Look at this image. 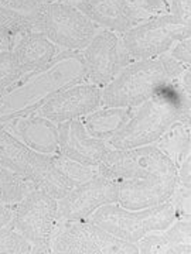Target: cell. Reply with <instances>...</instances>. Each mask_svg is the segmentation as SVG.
I'll list each match as a JSON object with an SVG mask.
<instances>
[{
    "label": "cell",
    "mask_w": 191,
    "mask_h": 254,
    "mask_svg": "<svg viewBox=\"0 0 191 254\" xmlns=\"http://www.w3.org/2000/svg\"><path fill=\"white\" fill-rule=\"evenodd\" d=\"M85 76L81 51H60L48 65L24 73L0 93V125L34 113L60 91L85 81Z\"/></svg>",
    "instance_id": "1"
},
{
    "label": "cell",
    "mask_w": 191,
    "mask_h": 254,
    "mask_svg": "<svg viewBox=\"0 0 191 254\" xmlns=\"http://www.w3.org/2000/svg\"><path fill=\"white\" fill-rule=\"evenodd\" d=\"M191 93L179 78L137 106L133 116L106 143L112 148H133L155 144L176 122L190 123Z\"/></svg>",
    "instance_id": "2"
},
{
    "label": "cell",
    "mask_w": 191,
    "mask_h": 254,
    "mask_svg": "<svg viewBox=\"0 0 191 254\" xmlns=\"http://www.w3.org/2000/svg\"><path fill=\"white\" fill-rule=\"evenodd\" d=\"M189 66L167 53L150 60L133 61L102 88L100 106L137 108L156 92L176 81Z\"/></svg>",
    "instance_id": "3"
},
{
    "label": "cell",
    "mask_w": 191,
    "mask_h": 254,
    "mask_svg": "<svg viewBox=\"0 0 191 254\" xmlns=\"http://www.w3.org/2000/svg\"><path fill=\"white\" fill-rule=\"evenodd\" d=\"M90 220L120 240L136 245L146 235L172 226L177 220V213L170 199L139 210L109 203L96 209Z\"/></svg>",
    "instance_id": "4"
},
{
    "label": "cell",
    "mask_w": 191,
    "mask_h": 254,
    "mask_svg": "<svg viewBox=\"0 0 191 254\" xmlns=\"http://www.w3.org/2000/svg\"><path fill=\"white\" fill-rule=\"evenodd\" d=\"M36 31L43 33L58 48L82 51L98 27L68 1H48L31 18Z\"/></svg>",
    "instance_id": "5"
},
{
    "label": "cell",
    "mask_w": 191,
    "mask_h": 254,
    "mask_svg": "<svg viewBox=\"0 0 191 254\" xmlns=\"http://www.w3.org/2000/svg\"><path fill=\"white\" fill-rule=\"evenodd\" d=\"M51 253L135 254V243L123 242L95 225L90 219L58 220L50 242Z\"/></svg>",
    "instance_id": "6"
},
{
    "label": "cell",
    "mask_w": 191,
    "mask_h": 254,
    "mask_svg": "<svg viewBox=\"0 0 191 254\" xmlns=\"http://www.w3.org/2000/svg\"><path fill=\"white\" fill-rule=\"evenodd\" d=\"M190 23L167 13L139 23L120 34V41L132 61H140L169 53L177 41L190 38Z\"/></svg>",
    "instance_id": "7"
},
{
    "label": "cell",
    "mask_w": 191,
    "mask_h": 254,
    "mask_svg": "<svg viewBox=\"0 0 191 254\" xmlns=\"http://www.w3.org/2000/svg\"><path fill=\"white\" fill-rule=\"evenodd\" d=\"M99 175L112 181L146 178L177 171L176 164L155 144L133 148H112L98 165Z\"/></svg>",
    "instance_id": "8"
},
{
    "label": "cell",
    "mask_w": 191,
    "mask_h": 254,
    "mask_svg": "<svg viewBox=\"0 0 191 254\" xmlns=\"http://www.w3.org/2000/svg\"><path fill=\"white\" fill-rule=\"evenodd\" d=\"M58 223V200L34 190L17 203L11 227L33 245V253H51L50 242Z\"/></svg>",
    "instance_id": "9"
},
{
    "label": "cell",
    "mask_w": 191,
    "mask_h": 254,
    "mask_svg": "<svg viewBox=\"0 0 191 254\" xmlns=\"http://www.w3.org/2000/svg\"><path fill=\"white\" fill-rule=\"evenodd\" d=\"M87 68L85 82L103 88L132 61L122 46L120 36L109 30H98L81 51Z\"/></svg>",
    "instance_id": "10"
},
{
    "label": "cell",
    "mask_w": 191,
    "mask_h": 254,
    "mask_svg": "<svg viewBox=\"0 0 191 254\" xmlns=\"http://www.w3.org/2000/svg\"><path fill=\"white\" fill-rule=\"evenodd\" d=\"M118 203V182L98 175L58 199V220H84L100 206Z\"/></svg>",
    "instance_id": "11"
},
{
    "label": "cell",
    "mask_w": 191,
    "mask_h": 254,
    "mask_svg": "<svg viewBox=\"0 0 191 254\" xmlns=\"http://www.w3.org/2000/svg\"><path fill=\"white\" fill-rule=\"evenodd\" d=\"M100 103L102 89L94 83L84 81L58 92L36 113L58 125L74 119H82L100 108Z\"/></svg>",
    "instance_id": "12"
},
{
    "label": "cell",
    "mask_w": 191,
    "mask_h": 254,
    "mask_svg": "<svg viewBox=\"0 0 191 254\" xmlns=\"http://www.w3.org/2000/svg\"><path fill=\"white\" fill-rule=\"evenodd\" d=\"M179 185V173L155 174L146 178L118 182V203L132 210L160 205L172 198Z\"/></svg>",
    "instance_id": "13"
},
{
    "label": "cell",
    "mask_w": 191,
    "mask_h": 254,
    "mask_svg": "<svg viewBox=\"0 0 191 254\" xmlns=\"http://www.w3.org/2000/svg\"><path fill=\"white\" fill-rule=\"evenodd\" d=\"M96 27L123 34L150 18L129 0H77L73 3Z\"/></svg>",
    "instance_id": "14"
},
{
    "label": "cell",
    "mask_w": 191,
    "mask_h": 254,
    "mask_svg": "<svg viewBox=\"0 0 191 254\" xmlns=\"http://www.w3.org/2000/svg\"><path fill=\"white\" fill-rule=\"evenodd\" d=\"M58 128V153L74 161L98 167L105 155L112 150L105 140L91 137L82 125L81 119H74L57 125Z\"/></svg>",
    "instance_id": "15"
},
{
    "label": "cell",
    "mask_w": 191,
    "mask_h": 254,
    "mask_svg": "<svg viewBox=\"0 0 191 254\" xmlns=\"http://www.w3.org/2000/svg\"><path fill=\"white\" fill-rule=\"evenodd\" d=\"M1 126L23 144L37 153L47 155L58 154L60 147L57 125L36 112L31 115L11 119Z\"/></svg>",
    "instance_id": "16"
},
{
    "label": "cell",
    "mask_w": 191,
    "mask_h": 254,
    "mask_svg": "<svg viewBox=\"0 0 191 254\" xmlns=\"http://www.w3.org/2000/svg\"><path fill=\"white\" fill-rule=\"evenodd\" d=\"M190 219H177L172 226L146 235L136 243L143 254H190Z\"/></svg>",
    "instance_id": "17"
},
{
    "label": "cell",
    "mask_w": 191,
    "mask_h": 254,
    "mask_svg": "<svg viewBox=\"0 0 191 254\" xmlns=\"http://www.w3.org/2000/svg\"><path fill=\"white\" fill-rule=\"evenodd\" d=\"M13 53L23 72L28 73L48 65L60 53V50L43 33L33 30L18 40Z\"/></svg>",
    "instance_id": "18"
},
{
    "label": "cell",
    "mask_w": 191,
    "mask_h": 254,
    "mask_svg": "<svg viewBox=\"0 0 191 254\" xmlns=\"http://www.w3.org/2000/svg\"><path fill=\"white\" fill-rule=\"evenodd\" d=\"M27 177L34 182L37 190L46 192L57 200L64 198L74 188L73 182L55 165L53 155L36 153Z\"/></svg>",
    "instance_id": "19"
},
{
    "label": "cell",
    "mask_w": 191,
    "mask_h": 254,
    "mask_svg": "<svg viewBox=\"0 0 191 254\" xmlns=\"http://www.w3.org/2000/svg\"><path fill=\"white\" fill-rule=\"evenodd\" d=\"M136 108H109L102 106V109L94 110L90 115L82 118V125L87 133L98 140H109L115 136L127 120L133 116Z\"/></svg>",
    "instance_id": "20"
},
{
    "label": "cell",
    "mask_w": 191,
    "mask_h": 254,
    "mask_svg": "<svg viewBox=\"0 0 191 254\" xmlns=\"http://www.w3.org/2000/svg\"><path fill=\"white\" fill-rule=\"evenodd\" d=\"M36 153L0 125V165L27 177Z\"/></svg>",
    "instance_id": "21"
},
{
    "label": "cell",
    "mask_w": 191,
    "mask_h": 254,
    "mask_svg": "<svg viewBox=\"0 0 191 254\" xmlns=\"http://www.w3.org/2000/svg\"><path fill=\"white\" fill-rule=\"evenodd\" d=\"M155 145L179 168L183 160L190 155V123H173L156 141Z\"/></svg>",
    "instance_id": "22"
},
{
    "label": "cell",
    "mask_w": 191,
    "mask_h": 254,
    "mask_svg": "<svg viewBox=\"0 0 191 254\" xmlns=\"http://www.w3.org/2000/svg\"><path fill=\"white\" fill-rule=\"evenodd\" d=\"M34 30L26 16L0 6V51H13L18 40Z\"/></svg>",
    "instance_id": "23"
},
{
    "label": "cell",
    "mask_w": 191,
    "mask_h": 254,
    "mask_svg": "<svg viewBox=\"0 0 191 254\" xmlns=\"http://www.w3.org/2000/svg\"><path fill=\"white\" fill-rule=\"evenodd\" d=\"M37 190L34 182L23 174L0 165V200L6 203H18Z\"/></svg>",
    "instance_id": "24"
},
{
    "label": "cell",
    "mask_w": 191,
    "mask_h": 254,
    "mask_svg": "<svg viewBox=\"0 0 191 254\" xmlns=\"http://www.w3.org/2000/svg\"><path fill=\"white\" fill-rule=\"evenodd\" d=\"M55 165L58 167V170L73 182L74 187L84 184V182L90 181L92 178L98 177L99 171L98 167H90V165H84V164L74 161L68 157H64L60 153L53 155Z\"/></svg>",
    "instance_id": "25"
},
{
    "label": "cell",
    "mask_w": 191,
    "mask_h": 254,
    "mask_svg": "<svg viewBox=\"0 0 191 254\" xmlns=\"http://www.w3.org/2000/svg\"><path fill=\"white\" fill-rule=\"evenodd\" d=\"M0 253H33V245L11 226L1 227L0 229Z\"/></svg>",
    "instance_id": "26"
},
{
    "label": "cell",
    "mask_w": 191,
    "mask_h": 254,
    "mask_svg": "<svg viewBox=\"0 0 191 254\" xmlns=\"http://www.w3.org/2000/svg\"><path fill=\"white\" fill-rule=\"evenodd\" d=\"M24 75L13 51H0V93Z\"/></svg>",
    "instance_id": "27"
},
{
    "label": "cell",
    "mask_w": 191,
    "mask_h": 254,
    "mask_svg": "<svg viewBox=\"0 0 191 254\" xmlns=\"http://www.w3.org/2000/svg\"><path fill=\"white\" fill-rule=\"evenodd\" d=\"M51 0H0V4L3 7H7L10 10H14L20 14L26 16L31 21L37 11L40 10L41 6Z\"/></svg>",
    "instance_id": "28"
},
{
    "label": "cell",
    "mask_w": 191,
    "mask_h": 254,
    "mask_svg": "<svg viewBox=\"0 0 191 254\" xmlns=\"http://www.w3.org/2000/svg\"><path fill=\"white\" fill-rule=\"evenodd\" d=\"M135 6L149 17L170 13V0H137Z\"/></svg>",
    "instance_id": "29"
},
{
    "label": "cell",
    "mask_w": 191,
    "mask_h": 254,
    "mask_svg": "<svg viewBox=\"0 0 191 254\" xmlns=\"http://www.w3.org/2000/svg\"><path fill=\"white\" fill-rule=\"evenodd\" d=\"M167 54L172 58L177 60L179 63L184 64V65H190L191 60V41L190 38H184L180 40L174 44Z\"/></svg>",
    "instance_id": "30"
},
{
    "label": "cell",
    "mask_w": 191,
    "mask_h": 254,
    "mask_svg": "<svg viewBox=\"0 0 191 254\" xmlns=\"http://www.w3.org/2000/svg\"><path fill=\"white\" fill-rule=\"evenodd\" d=\"M170 14L191 23V0H170Z\"/></svg>",
    "instance_id": "31"
},
{
    "label": "cell",
    "mask_w": 191,
    "mask_h": 254,
    "mask_svg": "<svg viewBox=\"0 0 191 254\" xmlns=\"http://www.w3.org/2000/svg\"><path fill=\"white\" fill-rule=\"evenodd\" d=\"M17 203H6L0 200V229L13 225Z\"/></svg>",
    "instance_id": "32"
},
{
    "label": "cell",
    "mask_w": 191,
    "mask_h": 254,
    "mask_svg": "<svg viewBox=\"0 0 191 254\" xmlns=\"http://www.w3.org/2000/svg\"><path fill=\"white\" fill-rule=\"evenodd\" d=\"M179 173V184L182 187L190 188L191 185V170H190V155L186 157L182 161V164L177 168Z\"/></svg>",
    "instance_id": "33"
},
{
    "label": "cell",
    "mask_w": 191,
    "mask_h": 254,
    "mask_svg": "<svg viewBox=\"0 0 191 254\" xmlns=\"http://www.w3.org/2000/svg\"><path fill=\"white\" fill-rule=\"evenodd\" d=\"M51 1H68V3H74L77 0H51Z\"/></svg>",
    "instance_id": "34"
},
{
    "label": "cell",
    "mask_w": 191,
    "mask_h": 254,
    "mask_svg": "<svg viewBox=\"0 0 191 254\" xmlns=\"http://www.w3.org/2000/svg\"><path fill=\"white\" fill-rule=\"evenodd\" d=\"M129 1H130V3H133V4H135V3H136L137 0H129Z\"/></svg>",
    "instance_id": "35"
}]
</instances>
